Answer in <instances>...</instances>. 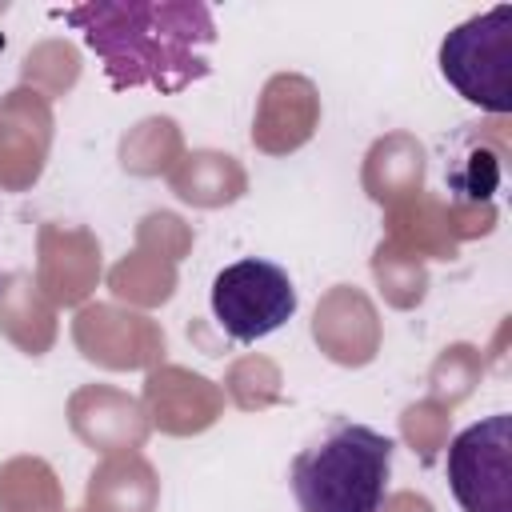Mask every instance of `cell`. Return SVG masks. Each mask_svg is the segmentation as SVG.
<instances>
[{
    "label": "cell",
    "instance_id": "obj_1",
    "mask_svg": "<svg viewBox=\"0 0 512 512\" xmlns=\"http://www.w3.org/2000/svg\"><path fill=\"white\" fill-rule=\"evenodd\" d=\"M104 60L112 88L184 92L212 72L216 20L200 0H88L64 12Z\"/></svg>",
    "mask_w": 512,
    "mask_h": 512
},
{
    "label": "cell",
    "instance_id": "obj_2",
    "mask_svg": "<svg viewBox=\"0 0 512 512\" xmlns=\"http://www.w3.org/2000/svg\"><path fill=\"white\" fill-rule=\"evenodd\" d=\"M392 440L368 424H332L324 440L292 460L300 512H376L392 472Z\"/></svg>",
    "mask_w": 512,
    "mask_h": 512
},
{
    "label": "cell",
    "instance_id": "obj_3",
    "mask_svg": "<svg viewBox=\"0 0 512 512\" xmlns=\"http://www.w3.org/2000/svg\"><path fill=\"white\" fill-rule=\"evenodd\" d=\"M440 76L476 108L508 116L512 108V8L496 4L468 16L440 40Z\"/></svg>",
    "mask_w": 512,
    "mask_h": 512
},
{
    "label": "cell",
    "instance_id": "obj_4",
    "mask_svg": "<svg viewBox=\"0 0 512 512\" xmlns=\"http://www.w3.org/2000/svg\"><path fill=\"white\" fill-rule=\"evenodd\" d=\"M292 312H296V284L280 264L264 256H244L220 268L212 280V316L240 344L264 340L284 320H292Z\"/></svg>",
    "mask_w": 512,
    "mask_h": 512
},
{
    "label": "cell",
    "instance_id": "obj_5",
    "mask_svg": "<svg viewBox=\"0 0 512 512\" xmlns=\"http://www.w3.org/2000/svg\"><path fill=\"white\" fill-rule=\"evenodd\" d=\"M76 352L104 372H152L164 364L168 336L160 320L116 300H88L72 316Z\"/></svg>",
    "mask_w": 512,
    "mask_h": 512
},
{
    "label": "cell",
    "instance_id": "obj_6",
    "mask_svg": "<svg viewBox=\"0 0 512 512\" xmlns=\"http://www.w3.org/2000/svg\"><path fill=\"white\" fill-rule=\"evenodd\" d=\"M512 416L496 412L448 440V484L464 512H512Z\"/></svg>",
    "mask_w": 512,
    "mask_h": 512
},
{
    "label": "cell",
    "instance_id": "obj_7",
    "mask_svg": "<svg viewBox=\"0 0 512 512\" xmlns=\"http://www.w3.org/2000/svg\"><path fill=\"white\" fill-rule=\"evenodd\" d=\"M104 276V252L92 228L44 220L36 228V288L56 308H80Z\"/></svg>",
    "mask_w": 512,
    "mask_h": 512
},
{
    "label": "cell",
    "instance_id": "obj_8",
    "mask_svg": "<svg viewBox=\"0 0 512 512\" xmlns=\"http://www.w3.org/2000/svg\"><path fill=\"white\" fill-rule=\"evenodd\" d=\"M52 136V100L24 84L0 96V192H28L44 176Z\"/></svg>",
    "mask_w": 512,
    "mask_h": 512
},
{
    "label": "cell",
    "instance_id": "obj_9",
    "mask_svg": "<svg viewBox=\"0 0 512 512\" xmlns=\"http://www.w3.org/2000/svg\"><path fill=\"white\" fill-rule=\"evenodd\" d=\"M140 404L156 432L188 440L208 432L224 416V388L184 364H160L144 376Z\"/></svg>",
    "mask_w": 512,
    "mask_h": 512
},
{
    "label": "cell",
    "instance_id": "obj_10",
    "mask_svg": "<svg viewBox=\"0 0 512 512\" xmlns=\"http://www.w3.org/2000/svg\"><path fill=\"white\" fill-rule=\"evenodd\" d=\"M320 128V88L304 72H276L264 80L252 112V148L264 156L300 152Z\"/></svg>",
    "mask_w": 512,
    "mask_h": 512
},
{
    "label": "cell",
    "instance_id": "obj_11",
    "mask_svg": "<svg viewBox=\"0 0 512 512\" xmlns=\"http://www.w3.org/2000/svg\"><path fill=\"white\" fill-rule=\"evenodd\" d=\"M312 340L316 348L340 368H364L380 356L384 320L372 296L356 284H332L312 312Z\"/></svg>",
    "mask_w": 512,
    "mask_h": 512
},
{
    "label": "cell",
    "instance_id": "obj_12",
    "mask_svg": "<svg viewBox=\"0 0 512 512\" xmlns=\"http://www.w3.org/2000/svg\"><path fill=\"white\" fill-rule=\"evenodd\" d=\"M72 436L92 452H140L152 436V424L144 416L140 396L116 388V384H80L64 404Z\"/></svg>",
    "mask_w": 512,
    "mask_h": 512
},
{
    "label": "cell",
    "instance_id": "obj_13",
    "mask_svg": "<svg viewBox=\"0 0 512 512\" xmlns=\"http://www.w3.org/2000/svg\"><path fill=\"white\" fill-rule=\"evenodd\" d=\"M508 160V116H492V124H464L448 140V200L456 204H492Z\"/></svg>",
    "mask_w": 512,
    "mask_h": 512
},
{
    "label": "cell",
    "instance_id": "obj_14",
    "mask_svg": "<svg viewBox=\"0 0 512 512\" xmlns=\"http://www.w3.org/2000/svg\"><path fill=\"white\" fill-rule=\"evenodd\" d=\"M424 176H428V152L404 128L376 136L360 164V188L380 208H392V204L424 192Z\"/></svg>",
    "mask_w": 512,
    "mask_h": 512
},
{
    "label": "cell",
    "instance_id": "obj_15",
    "mask_svg": "<svg viewBox=\"0 0 512 512\" xmlns=\"http://www.w3.org/2000/svg\"><path fill=\"white\" fill-rule=\"evenodd\" d=\"M384 240L420 256V260H456L460 236L452 200L440 192H416L392 208H384Z\"/></svg>",
    "mask_w": 512,
    "mask_h": 512
},
{
    "label": "cell",
    "instance_id": "obj_16",
    "mask_svg": "<svg viewBox=\"0 0 512 512\" xmlns=\"http://www.w3.org/2000/svg\"><path fill=\"white\" fill-rule=\"evenodd\" d=\"M160 476L144 452L104 456L84 488V512H156Z\"/></svg>",
    "mask_w": 512,
    "mask_h": 512
},
{
    "label": "cell",
    "instance_id": "obj_17",
    "mask_svg": "<svg viewBox=\"0 0 512 512\" xmlns=\"http://www.w3.org/2000/svg\"><path fill=\"white\" fill-rule=\"evenodd\" d=\"M0 336L24 356L52 352V344L60 336L56 304L36 288V280L28 272L0 276Z\"/></svg>",
    "mask_w": 512,
    "mask_h": 512
},
{
    "label": "cell",
    "instance_id": "obj_18",
    "mask_svg": "<svg viewBox=\"0 0 512 512\" xmlns=\"http://www.w3.org/2000/svg\"><path fill=\"white\" fill-rule=\"evenodd\" d=\"M168 188L176 200L192 208H228L248 192V168L220 148H192L180 156V164L168 172Z\"/></svg>",
    "mask_w": 512,
    "mask_h": 512
},
{
    "label": "cell",
    "instance_id": "obj_19",
    "mask_svg": "<svg viewBox=\"0 0 512 512\" xmlns=\"http://www.w3.org/2000/svg\"><path fill=\"white\" fill-rule=\"evenodd\" d=\"M180 272L172 260H160L144 248L124 252L112 268H108V292L116 296V304H128L136 312H152L160 304H168L176 296Z\"/></svg>",
    "mask_w": 512,
    "mask_h": 512
},
{
    "label": "cell",
    "instance_id": "obj_20",
    "mask_svg": "<svg viewBox=\"0 0 512 512\" xmlns=\"http://www.w3.org/2000/svg\"><path fill=\"white\" fill-rule=\"evenodd\" d=\"M184 132L172 116H144L136 120L124 136H120V168L128 176H140V180H152V176H168L180 156H184Z\"/></svg>",
    "mask_w": 512,
    "mask_h": 512
},
{
    "label": "cell",
    "instance_id": "obj_21",
    "mask_svg": "<svg viewBox=\"0 0 512 512\" xmlns=\"http://www.w3.org/2000/svg\"><path fill=\"white\" fill-rule=\"evenodd\" d=\"M0 512H64V484L44 456L0 464Z\"/></svg>",
    "mask_w": 512,
    "mask_h": 512
},
{
    "label": "cell",
    "instance_id": "obj_22",
    "mask_svg": "<svg viewBox=\"0 0 512 512\" xmlns=\"http://www.w3.org/2000/svg\"><path fill=\"white\" fill-rule=\"evenodd\" d=\"M368 268H372V280H376V288H380L388 308L412 312V308L424 304V296H428V264L420 256L396 248L392 240H380L372 248Z\"/></svg>",
    "mask_w": 512,
    "mask_h": 512
},
{
    "label": "cell",
    "instance_id": "obj_23",
    "mask_svg": "<svg viewBox=\"0 0 512 512\" xmlns=\"http://www.w3.org/2000/svg\"><path fill=\"white\" fill-rule=\"evenodd\" d=\"M484 380V352L468 340L444 344L436 360L428 364V400L444 404L448 412L460 408Z\"/></svg>",
    "mask_w": 512,
    "mask_h": 512
},
{
    "label": "cell",
    "instance_id": "obj_24",
    "mask_svg": "<svg viewBox=\"0 0 512 512\" xmlns=\"http://www.w3.org/2000/svg\"><path fill=\"white\" fill-rule=\"evenodd\" d=\"M80 80V48L72 40H40L20 60V84L40 92L44 100H60Z\"/></svg>",
    "mask_w": 512,
    "mask_h": 512
},
{
    "label": "cell",
    "instance_id": "obj_25",
    "mask_svg": "<svg viewBox=\"0 0 512 512\" xmlns=\"http://www.w3.org/2000/svg\"><path fill=\"white\" fill-rule=\"evenodd\" d=\"M224 400H232L240 412H264L272 404H280L284 396V372L272 356L264 352H244L228 364L224 372Z\"/></svg>",
    "mask_w": 512,
    "mask_h": 512
},
{
    "label": "cell",
    "instance_id": "obj_26",
    "mask_svg": "<svg viewBox=\"0 0 512 512\" xmlns=\"http://www.w3.org/2000/svg\"><path fill=\"white\" fill-rule=\"evenodd\" d=\"M448 432H452V412L428 396L400 412V440L420 456V464H432L448 448Z\"/></svg>",
    "mask_w": 512,
    "mask_h": 512
},
{
    "label": "cell",
    "instance_id": "obj_27",
    "mask_svg": "<svg viewBox=\"0 0 512 512\" xmlns=\"http://www.w3.org/2000/svg\"><path fill=\"white\" fill-rule=\"evenodd\" d=\"M196 244V232L184 216L168 212V208H156V212H144L140 224H136V248L160 256V260H172L180 264Z\"/></svg>",
    "mask_w": 512,
    "mask_h": 512
},
{
    "label": "cell",
    "instance_id": "obj_28",
    "mask_svg": "<svg viewBox=\"0 0 512 512\" xmlns=\"http://www.w3.org/2000/svg\"><path fill=\"white\" fill-rule=\"evenodd\" d=\"M376 512H436V508H432L428 496L404 488V492H388V496L376 504Z\"/></svg>",
    "mask_w": 512,
    "mask_h": 512
},
{
    "label": "cell",
    "instance_id": "obj_29",
    "mask_svg": "<svg viewBox=\"0 0 512 512\" xmlns=\"http://www.w3.org/2000/svg\"><path fill=\"white\" fill-rule=\"evenodd\" d=\"M0 48H4V32H0Z\"/></svg>",
    "mask_w": 512,
    "mask_h": 512
},
{
    "label": "cell",
    "instance_id": "obj_30",
    "mask_svg": "<svg viewBox=\"0 0 512 512\" xmlns=\"http://www.w3.org/2000/svg\"><path fill=\"white\" fill-rule=\"evenodd\" d=\"M80 512H84V508H80Z\"/></svg>",
    "mask_w": 512,
    "mask_h": 512
}]
</instances>
